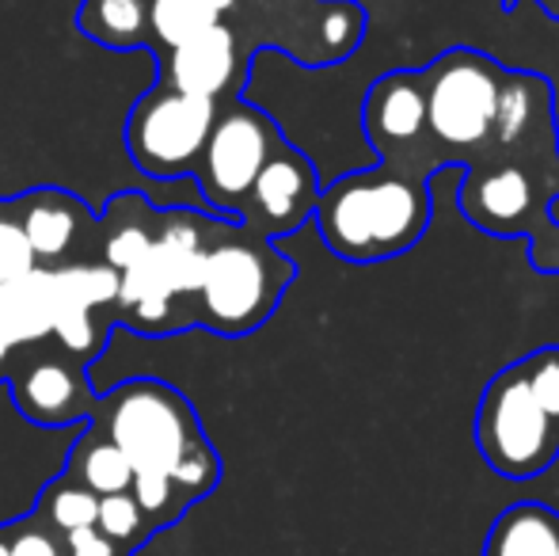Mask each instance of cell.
Returning a JSON list of instances; mask_svg holds the SVG:
<instances>
[{
    "mask_svg": "<svg viewBox=\"0 0 559 556\" xmlns=\"http://www.w3.org/2000/svg\"><path fill=\"white\" fill-rule=\"evenodd\" d=\"M96 530L104 537H111V542L126 556H133V553L141 549V545L148 542V537H153V527L145 522V514H141V507L133 504L130 492H118V496H104V499H99Z\"/></svg>",
    "mask_w": 559,
    "mask_h": 556,
    "instance_id": "cell-23",
    "label": "cell"
},
{
    "mask_svg": "<svg viewBox=\"0 0 559 556\" xmlns=\"http://www.w3.org/2000/svg\"><path fill=\"white\" fill-rule=\"evenodd\" d=\"M518 370H522L530 393L537 397V404L548 412V419L559 427V343H548V347L522 355L518 358Z\"/></svg>",
    "mask_w": 559,
    "mask_h": 556,
    "instance_id": "cell-24",
    "label": "cell"
},
{
    "mask_svg": "<svg viewBox=\"0 0 559 556\" xmlns=\"http://www.w3.org/2000/svg\"><path fill=\"white\" fill-rule=\"evenodd\" d=\"M0 556H8V530H4V522H0Z\"/></svg>",
    "mask_w": 559,
    "mask_h": 556,
    "instance_id": "cell-29",
    "label": "cell"
},
{
    "mask_svg": "<svg viewBox=\"0 0 559 556\" xmlns=\"http://www.w3.org/2000/svg\"><path fill=\"white\" fill-rule=\"evenodd\" d=\"M240 76V46H236L233 27L214 23L202 35L187 38L183 46L168 50L164 58V76L160 81L176 92L202 99H222Z\"/></svg>",
    "mask_w": 559,
    "mask_h": 556,
    "instance_id": "cell-13",
    "label": "cell"
},
{
    "mask_svg": "<svg viewBox=\"0 0 559 556\" xmlns=\"http://www.w3.org/2000/svg\"><path fill=\"white\" fill-rule=\"evenodd\" d=\"M15 214H20V229L38 268H53L58 260H66L81 240V229L88 225V206L58 187H35L20 194Z\"/></svg>",
    "mask_w": 559,
    "mask_h": 556,
    "instance_id": "cell-15",
    "label": "cell"
},
{
    "mask_svg": "<svg viewBox=\"0 0 559 556\" xmlns=\"http://www.w3.org/2000/svg\"><path fill=\"white\" fill-rule=\"evenodd\" d=\"M294 279L297 263L282 256L274 240L243 229L240 222H222L191 301V324H206L217 335L255 332L271 320Z\"/></svg>",
    "mask_w": 559,
    "mask_h": 556,
    "instance_id": "cell-4",
    "label": "cell"
},
{
    "mask_svg": "<svg viewBox=\"0 0 559 556\" xmlns=\"http://www.w3.org/2000/svg\"><path fill=\"white\" fill-rule=\"evenodd\" d=\"M66 476L84 484L96 499L130 492V484H133V469H130V461H126V453L118 450L92 419H88V427L81 430V438L73 442V450H69Z\"/></svg>",
    "mask_w": 559,
    "mask_h": 556,
    "instance_id": "cell-19",
    "label": "cell"
},
{
    "mask_svg": "<svg viewBox=\"0 0 559 556\" xmlns=\"http://www.w3.org/2000/svg\"><path fill=\"white\" fill-rule=\"evenodd\" d=\"M317 199H320L317 164H312L301 149L282 141L271 161L263 164V171L255 176V184H251L236 222H240L243 229L271 240V237H282V233L301 229L312 217V210H317Z\"/></svg>",
    "mask_w": 559,
    "mask_h": 556,
    "instance_id": "cell-10",
    "label": "cell"
},
{
    "mask_svg": "<svg viewBox=\"0 0 559 556\" xmlns=\"http://www.w3.org/2000/svg\"><path fill=\"white\" fill-rule=\"evenodd\" d=\"M53 271V328L61 347L76 358H92L104 347L96 317L118 305V271L107 263H69Z\"/></svg>",
    "mask_w": 559,
    "mask_h": 556,
    "instance_id": "cell-12",
    "label": "cell"
},
{
    "mask_svg": "<svg viewBox=\"0 0 559 556\" xmlns=\"http://www.w3.org/2000/svg\"><path fill=\"white\" fill-rule=\"evenodd\" d=\"M96 511H99V499L66 473L53 476L43 488V496L35 499V514L50 530H58L61 537L73 534V530L96 527Z\"/></svg>",
    "mask_w": 559,
    "mask_h": 556,
    "instance_id": "cell-21",
    "label": "cell"
},
{
    "mask_svg": "<svg viewBox=\"0 0 559 556\" xmlns=\"http://www.w3.org/2000/svg\"><path fill=\"white\" fill-rule=\"evenodd\" d=\"M233 8L236 0H153L148 4V31H153L160 46L176 50L187 38L222 23Z\"/></svg>",
    "mask_w": 559,
    "mask_h": 556,
    "instance_id": "cell-20",
    "label": "cell"
},
{
    "mask_svg": "<svg viewBox=\"0 0 559 556\" xmlns=\"http://www.w3.org/2000/svg\"><path fill=\"white\" fill-rule=\"evenodd\" d=\"M81 27L104 46H138L148 31L145 0H84Z\"/></svg>",
    "mask_w": 559,
    "mask_h": 556,
    "instance_id": "cell-22",
    "label": "cell"
},
{
    "mask_svg": "<svg viewBox=\"0 0 559 556\" xmlns=\"http://www.w3.org/2000/svg\"><path fill=\"white\" fill-rule=\"evenodd\" d=\"M559 194V138L540 134L522 149L464 168L461 214L491 237H530V263L559 275V225L548 206Z\"/></svg>",
    "mask_w": 559,
    "mask_h": 556,
    "instance_id": "cell-3",
    "label": "cell"
},
{
    "mask_svg": "<svg viewBox=\"0 0 559 556\" xmlns=\"http://www.w3.org/2000/svg\"><path fill=\"white\" fill-rule=\"evenodd\" d=\"M214 119L217 99L187 96V92H176L160 81L133 104L130 119H126L130 161L156 179L194 176Z\"/></svg>",
    "mask_w": 559,
    "mask_h": 556,
    "instance_id": "cell-8",
    "label": "cell"
},
{
    "mask_svg": "<svg viewBox=\"0 0 559 556\" xmlns=\"http://www.w3.org/2000/svg\"><path fill=\"white\" fill-rule=\"evenodd\" d=\"M217 229H222V222H210L194 210L160 214V229H156L148 256L133 271L118 275V305H122L133 332H176V305L194 301V294H199L206 252L214 245Z\"/></svg>",
    "mask_w": 559,
    "mask_h": 556,
    "instance_id": "cell-5",
    "label": "cell"
},
{
    "mask_svg": "<svg viewBox=\"0 0 559 556\" xmlns=\"http://www.w3.org/2000/svg\"><path fill=\"white\" fill-rule=\"evenodd\" d=\"M282 141L286 138L278 134L274 119L259 107L228 104L225 111H217L206 149L199 156V168H194L202 199L217 217H225V222L240 217L251 184Z\"/></svg>",
    "mask_w": 559,
    "mask_h": 556,
    "instance_id": "cell-9",
    "label": "cell"
},
{
    "mask_svg": "<svg viewBox=\"0 0 559 556\" xmlns=\"http://www.w3.org/2000/svg\"><path fill=\"white\" fill-rule=\"evenodd\" d=\"M8 530V556H66V542L58 530H50L35 511L4 522Z\"/></svg>",
    "mask_w": 559,
    "mask_h": 556,
    "instance_id": "cell-25",
    "label": "cell"
},
{
    "mask_svg": "<svg viewBox=\"0 0 559 556\" xmlns=\"http://www.w3.org/2000/svg\"><path fill=\"white\" fill-rule=\"evenodd\" d=\"M53 328V271L35 268L23 279L0 282V340L8 347L35 343Z\"/></svg>",
    "mask_w": 559,
    "mask_h": 556,
    "instance_id": "cell-16",
    "label": "cell"
},
{
    "mask_svg": "<svg viewBox=\"0 0 559 556\" xmlns=\"http://www.w3.org/2000/svg\"><path fill=\"white\" fill-rule=\"evenodd\" d=\"M61 542H66V556H126L111 537H104L96 527L73 530V534H66Z\"/></svg>",
    "mask_w": 559,
    "mask_h": 556,
    "instance_id": "cell-27",
    "label": "cell"
},
{
    "mask_svg": "<svg viewBox=\"0 0 559 556\" xmlns=\"http://www.w3.org/2000/svg\"><path fill=\"white\" fill-rule=\"evenodd\" d=\"M499 4L510 12V8H518V4H522V0H499ZM533 4H537L540 12L548 15V20H559V0H533Z\"/></svg>",
    "mask_w": 559,
    "mask_h": 556,
    "instance_id": "cell-28",
    "label": "cell"
},
{
    "mask_svg": "<svg viewBox=\"0 0 559 556\" xmlns=\"http://www.w3.org/2000/svg\"><path fill=\"white\" fill-rule=\"evenodd\" d=\"M472 430L491 473L507 481L545 476L559 458V427L530 393L518 363L502 366L484 386Z\"/></svg>",
    "mask_w": 559,
    "mask_h": 556,
    "instance_id": "cell-7",
    "label": "cell"
},
{
    "mask_svg": "<svg viewBox=\"0 0 559 556\" xmlns=\"http://www.w3.org/2000/svg\"><path fill=\"white\" fill-rule=\"evenodd\" d=\"M92 423L126 453L133 473H160L206 499L222 484V458L210 446L191 401L156 378H133L96 401Z\"/></svg>",
    "mask_w": 559,
    "mask_h": 556,
    "instance_id": "cell-1",
    "label": "cell"
},
{
    "mask_svg": "<svg viewBox=\"0 0 559 556\" xmlns=\"http://www.w3.org/2000/svg\"><path fill=\"white\" fill-rule=\"evenodd\" d=\"M12 397L20 412L38 427H66L76 419H92L99 397L88 393L81 370L58 358H38L35 366L15 374Z\"/></svg>",
    "mask_w": 559,
    "mask_h": 556,
    "instance_id": "cell-14",
    "label": "cell"
},
{
    "mask_svg": "<svg viewBox=\"0 0 559 556\" xmlns=\"http://www.w3.org/2000/svg\"><path fill=\"white\" fill-rule=\"evenodd\" d=\"M484 556H559V511L548 504H514L491 522Z\"/></svg>",
    "mask_w": 559,
    "mask_h": 556,
    "instance_id": "cell-18",
    "label": "cell"
},
{
    "mask_svg": "<svg viewBox=\"0 0 559 556\" xmlns=\"http://www.w3.org/2000/svg\"><path fill=\"white\" fill-rule=\"evenodd\" d=\"M160 229V214L141 194H118L104 214V263L118 275L133 271L148 256Z\"/></svg>",
    "mask_w": 559,
    "mask_h": 556,
    "instance_id": "cell-17",
    "label": "cell"
},
{
    "mask_svg": "<svg viewBox=\"0 0 559 556\" xmlns=\"http://www.w3.org/2000/svg\"><path fill=\"white\" fill-rule=\"evenodd\" d=\"M8 355H12V347H8V343H4V340H0V363H4V358H8Z\"/></svg>",
    "mask_w": 559,
    "mask_h": 556,
    "instance_id": "cell-30",
    "label": "cell"
},
{
    "mask_svg": "<svg viewBox=\"0 0 559 556\" xmlns=\"http://www.w3.org/2000/svg\"><path fill=\"white\" fill-rule=\"evenodd\" d=\"M419 76L427 96V134L438 161L468 168L491 156L507 69L472 46H456L430 61Z\"/></svg>",
    "mask_w": 559,
    "mask_h": 556,
    "instance_id": "cell-6",
    "label": "cell"
},
{
    "mask_svg": "<svg viewBox=\"0 0 559 556\" xmlns=\"http://www.w3.org/2000/svg\"><path fill=\"white\" fill-rule=\"evenodd\" d=\"M430 171L412 164H389L350 171L335 184L320 187L317 217L320 237L338 260L377 263L412 252L430 229L435 199Z\"/></svg>",
    "mask_w": 559,
    "mask_h": 556,
    "instance_id": "cell-2",
    "label": "cell"
},
{
    "mask_svg": "<svg viewBox=\"0 0 559 556\" xmlns=\"http://www.w3.org/2000/svg\"><path fill=\"white\" fill-rule=\"evenodd\" d=\"M361 127H366L369 145L377 149L381 161L423 168V164H415V145L430 141L423 76L412 73V69H396V73L373 81L366 107H361Z\"/></svg>",
    "mask_w": 559,
    "mask_h": 556,
    "instance_id": "cell-11",
    "label": "cell"
},
{
    "mask_svg": "<svg viewBox=\"0 0 559 556\" xmlns=\"http://www.w3.org/2000/svg\"><path fill=\"white\" fill-rule=\"evenodd\" d=\"M35 256L27 248V237L20 229V214H15V199L0 202V282L23 279L27 271H35Z\"/></svg>",
    "mask_w": 559,
    "mask_h": 556,
    "instance_id": "cell-26",
    "label": "cell"
}]
</instances>
